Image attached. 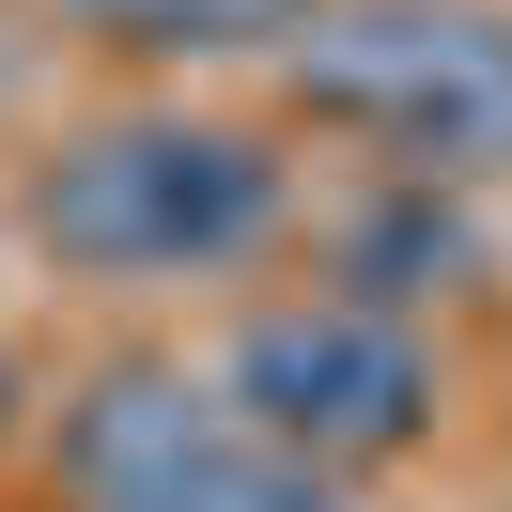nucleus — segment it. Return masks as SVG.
I'll return each instance as SVG.
<instances>
[{
	"label": "nucleus",
	"instance_id": "f257e3e1",
	"mask_svg": "<svg viewBox=\"0 0 512 512\" xmlns=\"http://www.w3.org/2000/svg\"><path fill=\"white\" fill-rule=\"evenodd\" d=\"M16 218L78 280H202L280 233V156L264 125H218V109H125V125H78L16 187Z\"/></svg>",
	"mask_w": 512,
	"mask_h": 512
},
{
	"label": "nucleus",
	"instance_id": "f03ea898",
	"mask_svg": "<svg viewBox=\"0 0 512 512\" xmlns=\"http://www.w3.org/2000/svg\"><path fill=\"white\" fill-rule=\"evenodd\" d=\"M295 109L373 140L419 187H481V171H512V16H481V0L311 16L295 32Z\"/></svg>",
	"mask_w": 512,
	"mask_h": 512
},
{
	"label": "nucleus",
	"instance_id": "7ed1b4c3",
	"mask_svg": "<svg viewBox=\"0 0 512 512\" xmlns=\"http://www.w3.org/2000/svg\"><path fill=\"white\" fill-rule=\"evenodd\" d=\"M218 404H233V435L357 481L435 435V342H419V311H373V295H295V311H249Z\"/></svg>",
	"mask_w": 512,
	"mask_h": 512
},
{
	"label": "nucleus",
	"instance_id": "20e7f679",
	"mask_svg": "<svg viewBox=\"0 0 512 512\" xmlns=\"http://www.w3.org/2000/svg\"><path fill=\"white\" fill-rule=\"evenodd\" d=\"M94 512H342V481L295 466V450H264V435H233V404H218L202 435H171L140 481H109Z\"/></svg>",
	"mask_w": 512,
	"mask_h": 512
},
{
	"label": "nucleus",
	"instance_id": "39448f33",
	"mask_svg": "<svg viewBox=\"0 0 512 512\" xmlns=\"http://www.w3.org/2000/svg\"><path fill=\"white\" fill-rule=\"evenodd\" d=\"M202 419H218V404H202L187 373H109L94 404L63 419V466H78V497H109V481H140L171 435H202Z\"/></svg>",
	"mask_w": 512,
	"mask_h": 512
},
{
	"label": "nucleus",
	"instance_id": "423d86ee",
	"mask_svg": "<svg viewBox=\"0 0 512 512\" xmlns=\"http://www.w3.org/2000/svg\"><path fill=\"white\" fill-rule=\"evenodd\" d=\"M63 16L109 47H156V63H233V47L311 32V0H63Z\"/></svg>",
	"mask_w": 512,
	"mask_h": 512
},
{
	"label": "nucleus",
	"instance_id": "0eeeda50",
	"mask_svg": "<svg viewBox=\"0 0 512 512\" xmlns=\"http://www.w3.org/2000/svg\"><path fill=\"white\" fill-rule=\"evenodd\" d=\"M450 264H466V233L435 218V187H419V202H388V218H357V295H373V311H404V295H435Z\"/></svg>",
	"mask_w": 512,
	"mask_h": 512
},
{
	"label": "nucleus",
	"instance_id": "6e6552de",
	"mask_svg": "<svg viewBox=\"0 0 512 512\" xmlns=\"http://www.w3.org/2000/svg\"><path fill=\"white\" fill-rule=\"evenodd\" d=\"M0 435H16V357H0Z\"/></svg>",
	"mask_w": 512,
	"mask_h": 512
}]
</instances>
